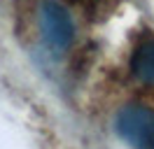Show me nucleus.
Wrapping results in <instances>:
<instances>
[{"instance_id": "7ed1b4c3", "label": "nucleus", "mask_w": 154, "mask_h": 149, "mask_svg": "<svg viewBox=\"0 0 154 149\" xmlns=\"http://www.w3.org/2000/svg\"><path fill=\"white\" fill-rule=\"evenodd\" d=\"M131 72L143 84L154 86V40H145L131 56Z\"/></svg>"}, {"instance_id": "f257e3e1", "label": "nucleus", "mask_w": 154, "mask_h": 149, "mask_svg": "<svg viewBox=\"0 0 154 149\" xmlns=\"http://www.w3.org/2000/svg\"><path fill=\"white\" fill-rule=\"evenodd\" d=\"M115 128L133 149H154V112L145 105H126L117 112Z\"/></svg>"}, {"instance_id": "f03ea898", "label": "nucleus", "mask_w": 154, "mask_h": 149, "mask_svg": "<svg viewBox=\"0 0 154 149\" xmlns=\"http://www.w3.org/2000/svg\"><path fill=\"white\" fill-rule=\"evenodd\" d=\"M40 23H42V33L47 44H51L54 49H66L72 42V19L68 14V9L63 5H58L54 0H45L42 9H40Z\"/></svg>"}]
</instances>
